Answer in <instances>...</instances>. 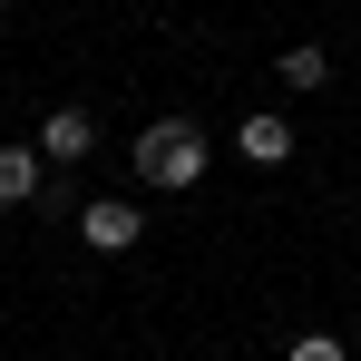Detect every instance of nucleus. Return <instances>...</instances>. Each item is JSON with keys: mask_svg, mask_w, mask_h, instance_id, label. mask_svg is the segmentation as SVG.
Returning <instances> with one entry per match:
<instances>
[{"mask_svg": "<svg viewBox=\"0 0 361 361\" xmlns=\"http://www.w3.org/2000/svg\"><path fill=\"white\" fill-rule=\"evenodd\" d=\"M322 78H332V49H312V39H302V49H283V88H302V98H312Z\"/></svg>", "mask_w": 361, "mask_h": 361, "instance_id": "6", "label": "nucleus"}, {"mask_svg": "<svg viewBox=\"0 0 361 361\" xmlns=\"http://www.w3.org/2000/svg\"><path fill=\"white\" fill-rule=\"evenodd\" d=\"M352 352H361V332H352Z\"/></svg>", "mask_w": 361, "mask_h": 361, "instance_id": "8", "label": "nucleus"}, {"mask_svg": "<svg viewBox=\"0 0 361 361\" xmlns=\"http://www.w3.org/2000/svg\"><path fill=\"white\" fill-rule=\"evenodd\" d=\"M49 157H30V147H0V205H39L49 195V176H39Z\"/></svg>", "mask_w": 361, "mask_h": 361, "instance_id": "5", "label": "nucleus"}, {"mask_svg": "<svg viewBox=\"0 0 361 361\" xmlns=\"http://www.w3.org/2000/svg\"><path fill=\"white\" fill-rule=\"evenodd\" d=\"M283 361H352V342H342V332H293Z\"/></svg>", "mask_w": 361, "mask_h": 361, "instance_id": "7", "label": "nucleus"}, {"mask_svg": "<svg viewBox=\"0 0 361 361\" xmlns=\"http://www.w3.org/2000/svg\"><path fill=\"white\" fill-rule=\"evenodd\" d=\"M137 176L166 185V195L205 185V137H195V118H147L137 127Z\"/></svg>", "mask_w": 361, "mask_h": 361, "instance_id": "1", "label": "nucleus"}, {"mask_svg": "<svg viewBox=\"0 0 361 361\" xmlns=\"http://www.w3.org/2000/svg\"><path fill=\"white\" fill-rule=\"evenodd\" d=\"M235 147L254 166H283V157H293V118H283V108H254V118L235 127Z\"/></svg>", "mask_w": 361, "mask_h": 361, "instance_id": "4", "label": "nucleus"}, {"mask_svg": "<svg viewBox=\"0 0 361 361\" xmlns=\"http://www.w3.org/2000/svg\"><path fill=\"white\" fill-rule=\"evenodd\" d=\"M88 147H98V118H88V108H49V118H39V157H49V166H78Z\"/></svg>", "mask_w": 361, "mask_h": 361, "instance_id": "3", "label": "nucleus"}, {"mask_svg": "<svg viewBox=\"0 0 361 361\" xmlns=\"http://www.w3.org/2000/svg\"><path fill=\"white\" fill-rule=\"evenodd\" d=\"M78 235L98 244V254H127V244L147 235V205H127V195H88V205H78Z\"/></svg>", "mask_w": 361, "mask_h": 361, "instance_id": "2", "label": "nucleus"}]
</instances>
